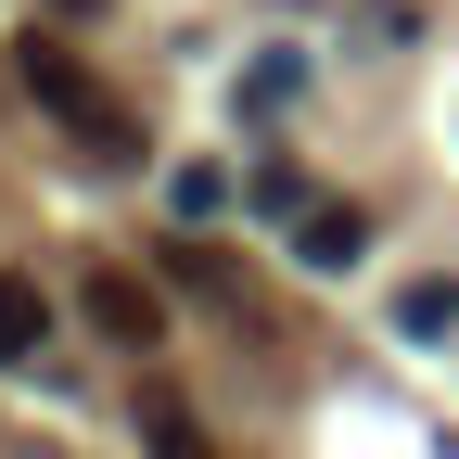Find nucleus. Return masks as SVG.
Wrapping results in <instances>:
<instances>
[{
  "label": "nucleus",
  "instance_id": "39448f33",
  "mask_svg": "<svg viewBox=\"0 0 459 459\" xmlns=\"http://www.w3.org/2000/svg\"><path fill=\"white\" fill-rule=\"evenodd\" d=\"M395 332H409V344L459 332V281H409V294H395Z\"/></svg>",
  "mask_w": 459,
  "mask_h": 459
},
{
  "label": "nucleus",
  "instance_id": "f03ea898",
  "mask_svg": "<svg viewBox=\"0 0 459 459\" xmlns=\"http://www.w3.org/2000/svg\"><path fill=\"white\" fill-rule=\"evenodd\" d=\"M77 294H90V319H102L115 344H153V332H166V307H153V281H128V268H90Z\"/></svg>",
  "mask_w": 459,
  "mask_h": 459
},
{
  "label": "nucleus",
  "instance_id": "20e7f679",
  "mask_svg": "<svg viewBox=\"0 0 459 459\" xmlns=\"http://www.w3.org/2000/svg\"><path fill=\"white\" fill-rule=\"evenodd\" d=\"M39 344H51V294H39L26 268H0V370H26Z\"/></svg>",
  "mask_w": 459,
  "mask_h": 459
},
{
  "label": "nucleus",
  "instance_id": "f257e3e1",
  "mask_svg": "<svg viewBox=\"0 0 459 459\" xmlns=\"http://www.w3.org/2000/svg\"><path fill=\"white\" fill-rule=\"evenodd\" d=\"M13 65H26V90H39L51 115H65V128H77L90 153H128V115H115V102H102V77L77 65V51H51V39H26V51H13Z\"/></svg>",
  "mask_w": 459,
  "mask_h": 459
},
{
  "label": "nucleus",
  "instance_id": "7ed1b4c3",
  "mask_svg": "<svg viewBox=\"0 0 459 459\" xmlns=\"http://www.w3.org/2000/svg\"><path fill=\"white\" fill-rule=\"evenodd\" d=\"M358 255H370V217L358 204H307L294 217V268H358Z\"/></svg>",
  "mask_w": 459,
  "mask_h": 459
}]
</instances>
